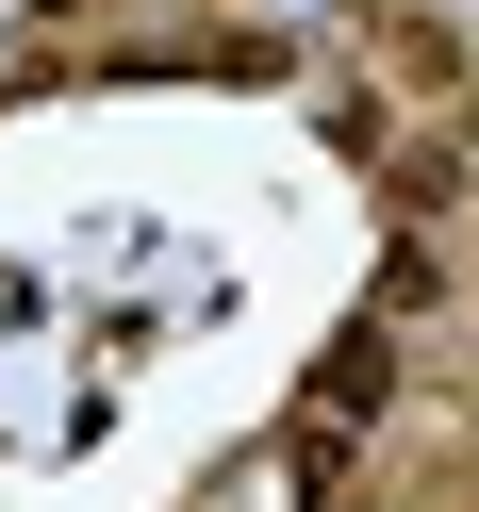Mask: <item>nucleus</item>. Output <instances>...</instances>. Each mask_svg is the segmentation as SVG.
<instances>
[{
  "label": "nucleus",
  "instance_id": "obj_1",
  "mask_svg": "<svg viewBox=\"0 0 479 512\" xmlns=\"http://www.w3.org/2000/svg\"><path fill=\"white\" fill-rule=\"evenodd\" d=\"M331 149H347V166H380V149H397V116H380V83H331Z\"/></svg>",
  "mask_w": 479,
  "mask_h": 512
},
{
  "label": "nucleus",
  "instance_id": "obj_2",
  "mask_svg": "<svg viewBox=\"0 0 479 512\" xmlns=\"http://www.w3.org/2000/svg\"><path fill=\"white\" fill-rule=\"evenodd\" d=\"M34 17H100V0H34Z\"/></svg>",
  "mask_w": 479,
  "mask_h": 512
}]
</instances>
